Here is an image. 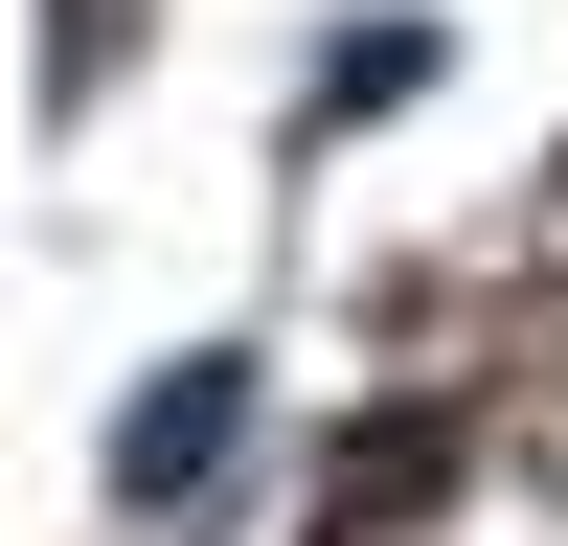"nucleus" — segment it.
Segmentation results:
<instances>
[{
  "mask_svg": "<svg viewBox=\"0 0 568 546\" xmlns=\"http://www.w3.org/2000/svg\"><path fill=\"white\" fill-rule=\"evenodd\" d=\"M227 433H251V364H182V387H136L114 478H136V501H182V478H227Z\"/></svg>",
  "mask_w": 568,
  "mask_h": 546,
  "instance_id": "obj_1",
  "label": "nucleus"
}]
</instances>
